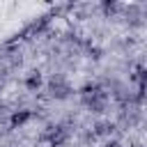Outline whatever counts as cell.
Segmentation results:
<instances>
[{
    "instance_id": "1",
    "label": "cell",
    "mask_w": 147,
    "mask_h": 147,
    "mask_svg": "<svg viewBox=\"0 0 147 147\" xmlns=\"http://www.w3.org/2000/svg\"><path fill=\"white\" fill-rule=\"evenodd\" d=\"M80 101L92 113H103L108 106V92L101 83H85L80 87Z\"/></svg>"
},
{
    "instance_id": "2",
    "label": "cell",
    "mask_w": 147,
    "mask_h": 147,
    "mask_svg": "<svg viewBox=\"0 0 147 147\" xmlns=\"http://www.w3.org/2000/svg\"><path fill=\"white\" fill-rule=\"evenodd\" d=\"M46 92H48L51 99H55V101H64V99L71 96L74 90H71V85H69V80H67L64 76H51L48 83H46Z\"/></svg>"
},
{
    "instance_id": "3",
    "label": "cell",
    "mask_w": 147,
    "mask_h": 147,
    "mask_svg": "<svg viewBox=\"0 0 147 147\" xmlns=\"http://www.w3.org/2000/svg\"><path fill=\"white\" fill-rule=\"evenodd\" d=\"M44 138L48 140L51 147H62V145L67 142V138H69V131H67V126H62V124H51V126L46 129Z\"/></svg>"
},
{
    "instance_id": "4",
    "label": "cell",
    "mask_w": 147,
    "mask_h": 147,
    "mask_svg": "<svg viewBox=\"0 0 147 147\" xmlns=\"http://www.w3.org/2000/svg\"><path fill=\"white\" fill-rule=\"evenodd\" d=\"M32 117H34V113H32L30 108L11 110V115H9V126H11V129H21V126H23V124H28Z\"/></svg>"
},
{
    "instance_id": "5",
    "label": "cell",
    "mask_w": 147,
    "mask_h": 147,
    "mask_svg": "<svg viewBox=\"0 0 147 147\" xmlns=\"http://www.w3.org/2000/svg\"><path fill=\"white\" fill-rule=\"evenodd\" d=\"M41 83H44V78H41L39 71H30V74L25 76V87H28L30 92H37V90L41 87Z\"/></svg>"
},
{
    "instance_id": "6",
    "label": "cell",
    "mask_w": 147,
    "mask_h": 147,
    "mask_svg": "<svg viewBox=\"0 0 147 147\" xmlns=\"http://www.w3.org/2000/svg\"><path fill=\"white\" fill-rule=\"evenodd\" d=\"M113 131H115V124L113 122H96L92 136H110Z\"/></svg>"
},
{
    "instance_id": "7",
    "label": "cell",
    "mask_w": 147,
    "mask_h": 147,
    "mask_svg": "<svg viewBox=\"0 0 147 147\" xmlns=\"http://www.w3.org/2000/svg\"><path fill=\"white\" fill-rule=\"evenodd\" d=\"M101 7H103V11H117V9H119L117 2H103Z\"/></svg>"
},
{
    "instance_id": "8",
    "label": "cell",
    "mask_w": 147,
    "mask_h": 147,
    "mask_svg": "<svg viewBox=\"0 0 147 147\" xmlns=\"http://www.w3.org/2000/svg\"><path fill=\"white\" fill-rule=\"evenodd\" d=\"M103 147H124V145H122L119 140H106V145H103Z\"/></svg>"
},
{
    "instance_id": "9",
    "label": "cell",
    "mask_w": 147,
    "mask_h": 147,
    "mask_svg": "<svg viewBox=\"0 0 147 147\" xmlns=\"http://www.w3.org/2000/svg\"><path fill=\"white\" fill-rule=\"evenodd\" d=\"M133 147H140V145H133Z\"/></svg>"
}]
</instances>
